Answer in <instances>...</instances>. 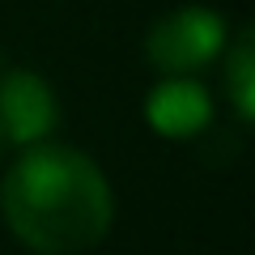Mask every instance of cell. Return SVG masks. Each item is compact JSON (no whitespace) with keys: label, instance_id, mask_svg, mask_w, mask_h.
Masks as SVG:
<instances>
[{"label":"cell","instance_id":"obj_4","mask_svg":"<svg viewBox=\"0 0 255 255\" xmlns=\"http://www.w3.org/2000/svg\"><path fill=\"white\" fill-rule=\"evenodd\" d=\"M145 119L157 136L166 140H187L200 136L213 119V98L204 94V85L187 81V77H170L166 85H157L145 102Z\"/></svg>","mask_w":255,"mask_h":255},{"label":"cell","instance_id":"obj_3","mask_svg":"<svg viewBox=\"0 0 255 255\" xmlns=\"http://www.w3.org/2000/svg\"><path fill=\"white\" fill-rule=\"evenodd\" d=\"M60 119V102H55L51 85L38 73H9L0 81V128L4 140L17 145H38Z\"/></svg>","mask_w":255,"mask_h":255},{"label":"cell","instance_id":"obj_1","mask_svg":"<svg viewBox=\"0 0 255 255\" xmlns=\"http://www.w3.org/2000/svg\"><path fill=\"white\" fill-rule=\"evenodd\" d=\"M0 209L9 230L38 255H81L111 230V187L85 153L30 145L4 179Z\"/></svg>","mask_w":255,"mask_h":255},{"label":"cell","instance_id":"obj_2","mask_svg":"<svg viewBox=\"0 0 255 255\" xmlns=\"http://www.w3.org/2000/svg\"><path fill=\"white\" fill-rule=\"evenodd\" d=\"M221 47H226V21H221V13L204 9V4L166 13L162 21H153V30L145 38L149 64L170 77H187L204 64H213V55Z\"/></svg>","mask_w":255,"mask_h":255},{"label":"cell","instance_id":"obj_6","mask_svg":"<svg viewBox=\"0 0 255 255\" xmlns=\"http://www.w3.org/2000/svg\"><path fill=\"white\" fill-rule=\"evenodd\" d=\"M0 149H4V128H0Z\"/></svg>","mask_w":255,"mask_h":255},{"label":"cell","instance_id":"obj_5","mask_svg":"<svg viewBox=\"0 0 255 255\" xmlns=\"http://www.w3.org/2000/svg\"><path fill=\"white\" fill-rule=\"evenodd\" d=\"M226 94L234 102L238 119H251L255 115V34L243 30L230 47V60H226Z\"/></svg>","mask_w":255,"mask_h":255}]
</instances>
